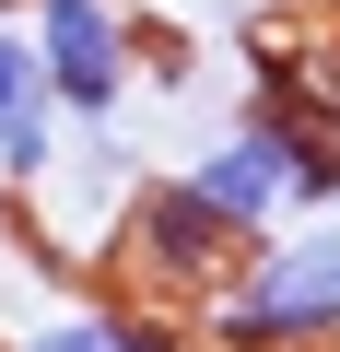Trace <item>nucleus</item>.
Instances as JSON below:
<instances>
[{
    "label": "nucleus",
    "instance_id": "6",
    "mask_svg": "<svg viewBox=\"0 0 340 352\" xmlns=\"http://www.w3.org/2000/svg\"><path fill=\"white\" fill-rule=\"evenodd\" d=\"M0 352H200L177 317H152V305H129V294H82V305H59V317H36L24 340H0Z\"/></svg>",
    "mask_w": 340,
    "mask_h": 352
},
{
    "label": "nucleus",
    "instance_id": "2",
    "mask_svg": "<svg viewBox=\"0 0 340 352\" xmlns=\"http://www.w3.org/2000/svg\"><path fill=\"white\" fill-rule=\"evenodd\" d=\"M235 258H247V235L188 188L177 164H152L141 200H129L117 235H106V282H117L129 305H152V317H177V329H200V305L235 282Z\"/></svg>",
    "mask_w": 340,
    "mask_h": 352
},
{
    "label": "nucleus",
    "instance_id": "5",
    "mask_svg": "<svg viewBox=\"0 0 340 352\" xmlns=\"http://www.w3.org/2000/svg\"><path fill=\"white\" fill-rule=\"evenodd\" d=\"M59 153H71V118L47 94V59L24 24H0V188H47Z\"/></svg>",
    "mask_w": 340,
    "mask_h": 352
},
{
    "label": "nucleus",
    "instance_id": "3",
    "mask_svg": "<svg viewBox=\"0 0 340 352\" xmlns=\"http://www.w3.org/2000/svg\"><path fill=\"white\" fill-rule=\"evenodd\" d=\"M24 36L47 59V94L71 129H117L141 94V12L129 0H24Z\"/></svg>",
    "mask_w": 340,
    "mask_h": 352
},
{
    "label": "nucleus",
    "instance_id": "4",
    "mask_svg": "<svg viewBox=\"0 0 340 352\" xmlns=\"http://www.w3.org/2000/svg\"><path fill=\"white\" fill-rule=\"evenodd\" d=\"M177 176H188V188H200V200H212V212H223V223H235L247 247L293 223V188H282V153H270V129H258L247 106H235V118H223V129H212L200 153H177Z\"/></svg>",
    "mask_w": 340,
    "mask_h": 352
},
{
    "label": "nucleus",
    "instance_id": "1",
    "mask_svg": "<svg viewBox=\"0 0 340 352\" xmlns=\"http://www.w3.org/2000/svg\"><path fill=\"white\" fill-rule=\"evenodd\" d=\"M200 352H340V212H293L188 329Z\"/></svg>",
    "mask_w": 340,
    "mask_h": 352
}]
</instances>
